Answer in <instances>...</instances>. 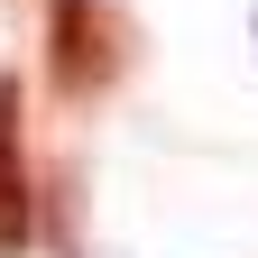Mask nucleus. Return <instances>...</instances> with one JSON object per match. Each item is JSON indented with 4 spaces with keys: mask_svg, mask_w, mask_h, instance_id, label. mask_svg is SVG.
<instances>
[{
    "mask_svg": "<svg viewBox=\"0 0 258 258\" xmlns=\"http://www.w3.org/2000/svg\"><path fill=\"white\" fill-rule=\"evenodd\" d=\"M28 240H37V175L19 129V74H0V258H28Z\"/></svg>",
    "mask_w": 258,
    "mask_h": 258,
    "instance_id": "nucleus-2",
    "label": "nucleus"
},
{
    "mask_svg": "<svg viewBox=\"0 0 258 258\" xmlns=\"http://www.w3.org/2000/svg\"><path fill=\"white\" fill-rule=\"evenodd\" d=\"M120 74V19L111 0H46V83L64 102H92Z\"/></svg>",
    "mask_w": 258,
    "mask_h": 258,
    "instance_id": "nucleus-1",
    "label": "nucleus"
}]
</instances>
